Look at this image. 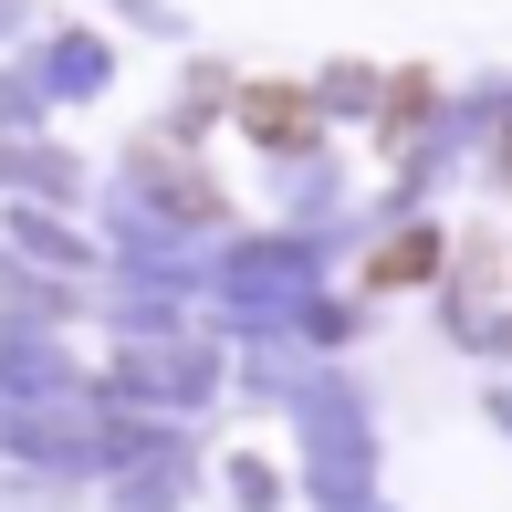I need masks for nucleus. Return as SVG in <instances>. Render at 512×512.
I'll list each match as a JSON object with an SVG mask.
<instances>
[{
	"instance_id": "nucleus-1",
	"label": "nucleus",
	"mask_w": 512,
	"mask_h": 512,
	"mask_svg": "<svg viewBox=\"0 0 512 512\" xmlns=\"http://www.w3.org/2000/svg\"><path fill=\"white\" fill-rule=\"evenodd\" d=\"M241 136L304 147V136H314V95H304V84H241Z\"/></svg>"
},
{
	"instance_id": "nucleus-2",
	"label": "nucleus",
	"mask_w": 512,
	"mask_h": 512,
	"mask_svg": "<svg viewBox=\"0 0 512 512\" xmlns=\"http://www.w3.org/2000/svg\"><path fill=\"white\" fill-rule=\"evenodd\" d=\"M429 262H439V241H429V230H398V241L366 262V283H377V293H408V283H429Z\"/></svg>"
},
{
	"instance_id": "nucleus-3",
	"label": "nucleus",
	"mask_w": 512,
	"mask_h": 512,
	"mask_svg": "<svg viewBox=\"0 0 512 512\" xmlns=\"http://www.w3.org/2000/svg\"><path fill=\"white\" fill-rule=\"evenodd\" d=\"M418 105H429V74H398V84H387V126H418Z\"/></svg>"
},
{
	"instance_id": "nucleus-4",
	"label": "nucleus",
	"mask_w": 512,
	"mask_h": 512,
	"mask_svg": "<svg viewBox=\"0 0 512 512\" xmlns=\"http://www.w3.org/2000/svg\"><path fill=\"white\" fill-rule=\"evenodd\" d=\"M492 168H502V189H512V126H502V147H492Z\"/></svg>"
}]
</instances>
